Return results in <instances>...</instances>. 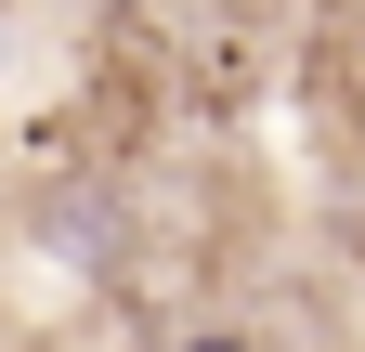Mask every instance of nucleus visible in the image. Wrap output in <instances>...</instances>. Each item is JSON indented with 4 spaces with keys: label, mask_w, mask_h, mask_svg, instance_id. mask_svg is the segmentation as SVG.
<instances>
[{
    "label": "nucleus",
    "mask_w": 365,
    "mask_h": 352,
    "mask_svg": "<svg viewBox=\"0 0 365 352\" xmlns=\"http://www.w3.org/2000/svg\"><path fill=\"white\" fill-rule=\"evenodd\" d=\"M26 222L53 235V248L78 261V274H118V261H130V222H118V196H91V183H53V196L26 209Z\"/></svg>",
    "instance_id": "nucleus-1"
},
{
    "label": "nucleus",
    "mask_w": 365,
    "mask_h": 352,
    "mask_svg": "<svg viewBox=\"0 0 365 352\" xmlns=\"http://www.w3.org/2000/svg\"><path fill=\"white\" fill-rule=\"evenodd\" d=\"M170 352H261V339H235V326H196V339H170Z\"/></svg>",
    "instance_id": "nucleus-2"
}]
</instances>
